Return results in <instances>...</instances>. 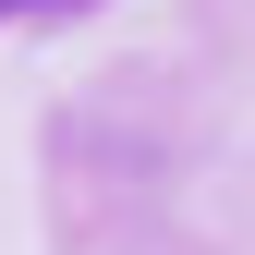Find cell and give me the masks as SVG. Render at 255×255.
<instances>
[{
    "instance_id": "cell-1",
    "label": "cell",
    "mask_w": 255,
    "mask_h": 255,
    "mask_svg": "<svg viewBox=\"0 0 255 255\" xmlns=\"http://www.w3.org/2000/svg\"><path fill=\"white\" fill-rule=\"evenodd\" d=\"M0 12H73V0H0Z\"/></svg>"
}]
</instances>
